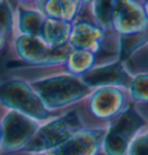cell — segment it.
Here are the masks:
<instances>
[{
    "instance_id": "obj_1",
    "label": "cell",
    "mask_w": 148,
    "mask_h": 155,
    "mask_svg": "<svg viewBox=\"0 0 148 155\" xmlns=\"http://www.w3.org/2000/svg\"><path fill=\"white\" fill-rule=\"evenodd\" d=\"M35 91L44 105L59 108L84 96L88 86L74 77H56L35 84Z\"/></svg>"
},
{
    "instance_id": "obj_2",
    "label": "cell",
    "mask_w": 148,
    "mask_h": 155,
    "mask_svg": "<svg viewBox=\"0 0 148 155\" xmlns=\"http://www.w3.org/2000/svg\"><path fill=\"white\" fill-rule=\"evenodd\" d=\"M0 101L16 110L34 118H45L48 111L36 93L22 82H8L0 87Z\"/></svg>"
},
{
    "instance_id": "obj_3",
    "label": "cell",
    "mask_w": 148,
    "mask_h": 155,
    "mask_svg": "<svg viewBox=\"0 0 148 155\" xmlns=\"http://www.w3.org/2000/svg\"><path fill=\"white\" fill-rule=\"evenodd\" d=\"M77 126V118L74 115H67L58 120L46 124L36 133V136L32 137L27 145V148L38 152L60 146L68 138H71L75 132Z\"/></svg>"
},
{
    "instance_id": "obj_4",
    "label": "cell",
    "mask_w": 148,
    "mask_h": 155,
    "mask_svg": "<svg viewBox=\"0 0 148 155\" xmlns=\"http://www.w3.org/2000/svg\"><path fill=\"white\" fill-rule=\"evenodd\" d=\"M142 119L130 110L123 114L105 138V150L109 155H124L130 141L142 126Z\"/></svg>"
},
{
    "instance_id": "obj_5",
    "label": "cell",
    "mask_w": 148,
    "mask_h": 155,
    "mask_svg": "<svg viewBox=\"0 0 148 155\" xmlns=\"http://www.w3.org/2000/svg\"><path fill=\"white\" fill-rule=\"evenodd\" d=\"M35 132L36 125L31 119L13 111L4 122V129L1 131L4 146L8 149L20 148L31 140Z\"/></svg>"
},
{
    "instance_id": "obj_6",
    "label": "cell",
    "mask_w": 148,
    "mask_h": 155,
    "mask_svg": "<svg viewBox=\"0 0 148 155\" xmlns=\"http://www.w3.org/2000/svg\"><path fill=\"white\" fill-rule=\"evenodd\" d=\"M20 56L32 63H57L66 56L65 49H53L48 45L42 37L25 35L18 41Z\"/></svg>"
},
{
    "instance_id": "obj_7",
    "label": "cell",
    "mask_w": 148,
    "mask_h": 155,
    "mask_svg": "<svg viewBox=\"0 0 148 155\" xmlns=\"http://www.w3.org/2000/svg\"><path fill=\"white\" fill-rule=\"evenodd\" d=\"M145 13L131 1L113 2L112 22L123 34H136L145 29Z\"/></svg>"
},
{
    "instance_id": "obj_8",
    "label": "cell",
    "mask_w": 148,
    "mask_h": 155,
    "mask_svg": "<svg viewBox=\"0 0 148 155\" xmlns=\"http://www.w3.org/2000/svg\"><path fill=\"white\" fill-rule=\"evenodd\" d=\"M101 142V134L96 132H81L63 142L54 155H95Z\"/></svg>"
},
{
    "instance_id": "obj_9",
    "label": "cell",
    "mask_w": 148,
    "mask_h": 155,
    "mask_svg": "<svg viewBox=\"0 0 148 155\" xmlns=\"http://www.w3.org/2000/svg\"><path fill=\"white\" fill-rule=\"evenodd\" d=\"M101 41V31L95 26L81 22L71 30L70 43L73 48L81 51H95Z\"/></svg>"
},
{
    "instance_id": "obj_10",
    "label": "cell",
    "mask_w": 148,
    "mask_h": 155,
    "mask_svg": "<svg viewBox=\"0 0 148 155\" xmlns=\"http://www.w3.org/2000/svg\"><path fill=\"white\" fill-rule=\"evenodd\" d=\"M122 94L115 88H103L96 93L91 100V109L100 117H110L120 109Z\"/></svg>"
},
{
    "instance_id": "obj_11",
    "label": "cell",
    "mask_w": 148,
    "mask_h": 155,
    "mask_svg": "<svg viewBox=\"0 0 148 155\" xmlns=\"http://www.w3.org/2000/svg\"><path fill=\"white\" fill-rule=\"evenodd\" d=\"M129 78L119 65L101 67L91 72H87L84 81L87 86H104V84H124Z\"/></svg>"
},
{
    "instance_id": "obj_12",
    "label": "cell",
    "mask_w": 148,
    "mask_h": 155,
    "mask_svg": "<svg viewBox=\"0 0 148 155\" xmlns=\"http://www.w3.org/2000/svg\"><path fill=\"white\" fill-rule=\"evenodd\" d=\"M71 30L70 25L66 22L48 20L44 22L41 37H43V41L48 45L58 49L64 45L67 39H70Z\"/></svg>"
},
{
    "instance_id": "obj_13",
    "label": "cell",
    "mask_w": 148,
    "mask_h": 155,
    "mask_svg": "<svg viewBox=\"0 0 148 155\" xmlns=\"http://www.w3.org/2000/svg\"><path fill=\"white\" fill-rule=\"evenodd\" d=\"M44 22L43 18L38 14L34 12H23L20 19V27L22 31L28 36L41 37Z\"/></svg>"
},
{
    "instance_id": "obj_14",
    "label": "cell",
    "mask_w": 148,
    "mask_h": 155,
    "mask_svg": "<svg viewBox=\"0 0 148 155\" xmlns=\"http://www.w3.org/2000/svg\"><path fill=\"white\" fill-rule=\"evenodd\" d=\"M68 56V67L70 71L74 74L87 72L94 63V56L91 52L77 50Z\"/></svg>"
},
{
    "instance_id": "obj_15",
    "label": "cell",
    "mask_w": 148,
    "mask_h": 155,
    "mask_svg": "<svg viewBox=\"0 0 148 155\" xmlns=\"http://www.w3.org/2000/svg\"><path fill=\"white\" fill-rule=\"evenodd\" d=\"M132 94L138 101H148V75H140L133 81Z\"/></svg>"
},
{
    "instance_id": "obj_16",
    "label": "cell",
    "mask_w": 148,
    "mask_h": 155,
    "mask_svg": "<svg viewBox=\"0 0 148 155\" xmlns=\"http://www.w3.org/2000/svg\"><path fill=\"white\" fill-rule=\"evenodd\" d=\"M112 11H113V2H96L95 4V12L100 23L109 25L112 22Z\"/></svg>"
},
{
    "instance_id": "obj_17",
    "label": "cell",
    "mask_w": 148,
    "mask_h": 155,
    "mask_svg": "<svg viewBox=\"0 0 148 155\" xmlns=\"http://www.w3.org/2000/svg\"><path fill=\"white\" fill-rule=\"evenodd\" d=\"M11 22H12V16H11V12L6 7V5L0 4V31L5 34L11 27Z\"/></svg>"
},
{
    "instance_id": "obj_18",
    "label": "cell",
    "mask_w": 148,
    "mask_h": 155,
    "mask_svg": "<svg viewBox=\"0 0 148 155\" xmlns=\"http://www.w3.org/2000/svg\"><path fill=\"white\" fill-rule=\"evenodd\" d=\"M131 155H148V137L135 140L131 149Z\"/></svg>"
},
{
    "instance_id": "obj_19",
    "label": "cell",
    "mask_w": 148,
    "mask_h": 155,
    "mask_svg": "<svg viewBox=\"0 0 148 155\" xmlns=\"http://www.w3.org/2000/svg\"><path fill=\"white\" fill-rule=\"evenodd\" d=\"M2 43H4V32L0 31V48L2 46Z\"/></svg>"
},
{
    "instance_id": "obj_20",
    "label": "cell",
    "mask_w": 148,
    "mask_h": 155,
    "mask_svg": "<svg viewBox=\"0 0 148 155\" xmlns=\"http://www.w3.org/2000/svg\"><path fill=\"white\" fill-rule=\"evenodd\" d=\"M146 13H147V16H148V2L146 4Z\"/></svg>"
},
{
    "instance_id": "obj_21",
    "label": "cell",
    "mask_w": 148,
    "mask_h": 155,
    "mask_svg": "<svg viewBox=\"0 0 148 155\" xmlns=\"http://www.w3.org/2000/svg\"><path fill=\"white\" fill-rule=\"evenodd\" d=\"M0 138H1V129H0Z\"/></svg>"
}]
</instances>
